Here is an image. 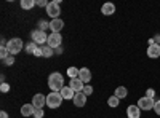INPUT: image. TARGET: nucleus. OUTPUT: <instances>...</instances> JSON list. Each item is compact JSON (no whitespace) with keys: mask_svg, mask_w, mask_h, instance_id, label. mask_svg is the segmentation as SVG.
I'll return each instance as SVG.
<instances>
[{"mask_svg":"<svg viewBox=\"0 0 160 118\" xmlns=\"http://www.w3.org/2000/svg\"><path fill=\"white\" fill-rule=\"evenodd\" d=\"M34 110H35V107L32 106V104H24V106L21 107V115L22 116H32Z\"/></svg>","mask_w":160,"mask_h":118,"instance_id":"obj_17","label":"nucleus"},{"mask_svg":"<svg viewBox=\"0 0 160 118\" xmlns=\"http://www.w3.org/2000/svg\"><path fill=\"white\" fill-rule=\"evenodd\" d=\"M0 91H2V93H8V91H10V85L8 83H2V85H0Z\"/></svg>","mask_w":160,"mask_h":118,"instance_id":"obj_30","label":"nucleus"},{"mask_svg":"<svg viewBox=\"0 0 160 118\" xmlns=\"http://www.w3.org/2000/svg\"><path fill=\"white\" fill-rule=\"evenodd\" d=\"M48 86H50L51 91L59 93V91L64 88V77H62L59 72H53V73L48 77Z\"/></svg>","mask_w":160,"mask_h":118,"instance_id":"obj_1","label":"nucleus"},{"mask_svg":"<svg viewBox=\"0 0 160 118\" xmlns=\"http://www.w3.org/2000/svg\"><path fill=\"white\" fill-rule=\"evenodd\" d=\"M78 78H80V80H82L83 83L88 85V82L91 80V72H90V69H87V67L80 69V72H78Z\"/></svg>","mask_w":160,"mask_h":118,"instance_id":"obj_16","label":"nucleus"},{"mask_svg":"<svg viewBox=\"0 0 160 118\" xmlns=\"http://www.w3.org/2000/svg\"><path fill=\"white\" fill-rule=\"evenodd\" d=\"M8 56H10L8 48H7V46H2V48H0V58H2V61H5Z\"/></svg>","mask_w":160,"mask_h":118,"instance_id":"obj_24","label":"nucleus"},{"mask_svg":"<svg viewBox=\"0 0 160 118\" xmlns=\"http://www.w3.org/2000/svg\"><path fill=\"white\" fill-rule=\"evenodd\" d=\"M61 96H62V99H69V101H72L74 99V96H75V91L71 88V86H64L61 91Z\"/></svg>","mask_w":160,"mask_h":118,"instance_id":"obj_14","label":"nucleus"},{"mask_svg":"<svg viewBox=\"0 0 160 118\" xmlns=\"http://www.w3.org/2000/svg\"><path fill=\"white\" fill-rule=\"evenodd\" d=\"M101 13H102V15H106V16L114 15V13H115V5H114V3H111V2L104 3V5L101 7Z\"/></svg>","mask_w":160,"mask_h":118,"instance_id":"obj_15","label":"nucleus"},{"mask_svg":"<svg viewBox=\"0 0 160 118\" xmlns=\"http://www.w3.org/2000/svg\"><path fill=\"white\" fill-rule=\"evenodd\" d=\"M31 38H32V42L37 43V45H47V42H48V35L43 31H38V29L31 32Z\"/></svg>","mask_w":160,"mask_h":118,"instance_id":"obj_5","label":"nucleus"},{"mask_svg":"<svg viewBox=\"0 0 160 118\" xmlns=\"http://www.w3.org/2000/svg\"><path fill=\"white\" fill-rule=\"evenodd\" d=\"M62 27H64V21H62L61 18L51 19V21H50V31H51L53 34H61Z\"/></svg>","mask_w":160,"mask_h":118,"instance_id":"obj_8","label":"nucleus"},{"mask_svg":"<svg viewBox=\"0 0 160 118\" xmlns=\"http://www.w3.org/2000/svg\"><path fill=\"white\" fill-rule=\"evenodd\" d=\"M148 56L151 58V59H157V58H160V45H151L149 48H148Z\"/></svg>","mask_w":160,"mask_h":118,"instance_id":"obj_12","label":"nucleus"},{"mask_svg":"<svg viewBox=\"0 0 160 118\" xmlns=\"http://www.w3.org/2000/svg\"><path fill=\"white\" fill-rule=\"evenodd\" d=\"M154 112L160 116V99L158 101H155V106H154Z\"/></svg>","mask_w":160,"mask_h":118,"instance_id":"obj_31","label":"nucleus"},{"mask_svg":"<svg viewBox=\"0 0 160 118\" xmlns=\"http://www.w3.org/2000/svg\"><path fill=\"white\" fill-rule=\"evenodd\" d=\"M62 102V96L61 93H55V91H51V93L47 96V106L50 109H58Z\"/></svg>","mask_w":160,"mask_h":118,"instance_id":"obj_4","label":"nucleus"},{"mask_svg":"<svg viewBox=\"0 0 160 118\" xmlns=\"http://www.w3.org/2000/svg\"><path fill=\"white\" fill-rule=\"evenodd\" d=\"M7 48H8V51H10L11 56H16L19 51L22 50V40H21V38H18V37L10 38L8 43H7Z\"/></svg>","mask_w":160,"mask_h":118,"instance_id":"obj_3","label":"nucleus"},{"mask_svg":"<svg viewBox=\"0 0 160 118\" xmlns=\"http://www.w3.org/2000/svg\"><path fill=\"white\" fill-rule=\"evenodd\" d=\"M74 106H77V107H83L85 104H87V96L83 94V93H75V96H74Z\"/></svg>","mask_w":160,"mask_h":118,"instance_id":"obj_13","label":"nucleus"},{"mask_svg":"<svg viewBox=\"0 0 160 118\" xmlns=\"http://www.w3.org/2000/svg\"><path fill=\"white\" fill-rule=\"evenodd\" d=\"M154 106H155V101L154 99H151V97H141L139 101H138V107L141 109V110H154Z\"/></svg>","mask_w":160,"mask_h":118,"instance_id":"obj_7","label":"nucleus"},{"mask_svg":"<svg viewBox=\"0 0 160 118\" xmlns=\"http://www.w3.org/2000/svg\"><path fill=\"white\" fill-rule=\"evenodd\" d=\"M32 106H34L35 109H43V107L47 106V96H43V94H35V96L32 97Z\"/></svg>","mask_w":160,"mask_h":118,"instance_id":"obj_9","label":"nucleus"},{"mask_svg":"<svg viewBox=\"0 0 160 118\" xmlns=\"http://www.w3.org/2000/svg\"><path fill=\"white\" fill-rule=\"evenodd\" d=\"M154 43H155V45H158V43H160V34L154 37Z\"/></svg>","mask_w":160,"mask_h":118,"instance_id":"obj_34","label":"nucleus"},{"mask_svg":"<svg viewBox=\"0 0 160 118\" xmlns=\"http://www.w3.org/2000/svg\"><path fill=\"white\" fill-rule=\"evenodd\" d=\"M34 56H43V51H42V48H40V46H37V48H35Z\"/></svg>","mask_w":160,"mask_h":118,"instance_id":"obj_32","label":"nucleus"},{"mask_svg":"<svg viewBox=\"0 0 160 118\" xmlns=\"http://www.w3.org/2000/svg\"><path fill=\"white\" fill-rule=\"evenodd\" d=\"M141 116V109L138 107V106H128V109H127V118H139Z\"/></svg>","mask_w":160,"mask_h":118,"instance_id":"obj_10","label":"nucleus"},{"mask_svg":"<svg viewBox=\"0 0 160 118\" xmlns=\"http://www.w3.org/2000/svg\"><path fill=\"white\" fill-rule=\"evenodd\" d=\"M0 118H8V113L5 110H2V112H0Z\"/></svg>","mask_w":160,"mask_h":118,"instance_id":"obj_36","label":"nucleus"},{"mask_svg":"<svg viewBox=\"0 0 160 118\" xmlns=\"http://www.w3.org/2000/svg\"><path fill=\"white\" fill-rule=\"evenodd\" d=\"M47 29H50V22H47V21H40L38 22V31H47Z\"/></svg>","mask_w":160,"mask_h":118,"instance_id":"obj_25","label":"nucleus"},{"mask_svg":"<svg viewBox=\"0 0 160 118\" xmlns=\"http://www.w3.org/2000/svg\"><path fill=\"white\" fill-rule=\"evenodd\" d=\"M82 93H83L85 96H90V94H93V86H90V85H85Z\"/></svg>","mask_w":160,"mask_h":118,"instance_id":"obj_26","label":"nucleus"},{"mask_svg":"<svg viewBox=\"0 0 160 118\" xmlns=\"http://www.w3.org/2000/svg\"><path fill=\"white\" fill-rule=\"evenodd\" d=\"M35 5V0H21V8L22 10H31Z\"/></svg>","mask_w":160,"mask_h":118,"instance_id":"obj_19","label":"nucleus"},{"mask_svg":"<svg viewBox=\"0 0 160 118\" xmlns=\"http://www.w3.org/2000/svg\"><path fill=\"white\" fill-rule=\"evenodd\" d=\"M118 101H120V99H118L117 96H111V97L108 99V106H109V107H118V104H120Z\"/></svg>","mask_w":160,"mask_h":118,"instance_id":"obj_21","label":"nucleus"},{"mask_svg":"<svg viewBox=\"0 0 160 118\" xmlns=\"http://www.w3.org/2000/svg\"><path fill=\"white\" fill-rule=\"evenodd\" d=\"M69 86L75 91V93H82V91H83V86H85V83H83L82 80H80V78H74V80H71Z\"/></svg>","mask_w":160,"mask_h":118,"instance_id":"obj_11","label":"nucleus"},{"mask_svg":"<svg viewBox=\"0 0 160 118\" xmlns=\"http://www.w3.org/2000/svg\"><path fill=\"white\" fill-rule=\"evenodd\" d=\"M47 13H48V16L51 19H58L59 13H61V0H53V2H48Z\"/></svg>","mask_w":160,"mask_h":118,"instance_id":"obj_2","label":"nucleus"},{"mask_svg":"<svg viewBox=\"0 0 160 118\" xmlns=\"http://www.w3.org/2000/svg\"><path fill=\"white\" fill-rule=\"evenodd\" d=\"M114 96H117L118 99H125L127 96H128V89L125 88V86H118L117 89H115V94Z\"/></svg>","mask_w":160,"mask_h":118,"instance_id":"obj_18","label":"nucleus"},{"mask_svg":"<svg viewBox=\"0 0 160 118\" xmlns=\"http://www.w3.org/2000/svg\"><path fill=\"white\" fill-rule=\"evenodd\" d=\"M35 5H38V7H48V2H45V0H37V2H35Z\"/></svg>","mask_w":160,"mask_h":118,"instance_id":"obj_33","label":"nucleus"},{"mask_svg":"<svg viewBox=\"0 0 160 118\" xmlns=\"http://www.w3.org/2000/svg\"><path fill=\"white\" fill-rule=\"evenodd\" d=\"M61 42H62L61 34H53V32H51V34L48 35V42H47V45L51 46L53 50H56V48L61 46Z\"/></svg>","mask_w":160,"mask_h":118,"instance_id":"obj_6","label":"nucleus"},{"mask_svg":"<svg viewBox=\"0 0 160 118\" xmlns=\"http://www.w3.org/2000/svg\"><path fill=\"white\" fill-rule=\"evenodd\" d=\"M78 72H80V69H75V67H69V69H68V75L71 77V80H74V78H78Z\"/></svg>","mask_w":160,"mask_h":118,"instance_id":"obj_22","label":"nucleus"},{"mask_svg":"<svg viewBox=\"0 0 160 118\" xmlns=\"http://www.w3.org/2000/svg\"><path fill=\"white\" fill-rule=\"evenodd\" d=\"M42 51H43V58H51L53 54H55V50H53L51 46H48V45L42 46Z\"/></svg>","mask_w":160,"mask_h":118,"instance_id":"obj_20","label":"nucleus"},{"mask_svg":"<svg viewBox=\"0 0 160 118\" xmlns=\"http://www.w3.org/2000/svg\"><path fill=\"white\" fill-rule=\"evenodd\" d=\"M2 62H3L5 65H13V64H15V56H11V54H10V56H8L5 61H2Z\"/></svg>","mask_w":160,"mask_h":118,"instance_id":"obj_28","label":"nucleus"},{"mask_svg":"<svg viewBox=\"0 0 160 118\" xmlns=\"http://www.w3.org/2000/svg\"><path fill=\"white\" fill-rule=\"evenodd\" d=\"M146 97H151V99H154V97H155V89H152V88L146 89Z\"/></svg>","mask_w":160,"mask_h":118,"instance_id":"obj_29","label":"nucleus"},{"mask_svg":"<svg viewBox=\"0 0 160 118\" xmlns=\"http://www.w3.org/2000/svg\"><path fill=\"white\" fill-rule=\"evenodd\" d=\"M43 115H45V113H43V109H35L32 116H35V118H43Z\"/></svg>","mask_w":160,"mask_h":118,"instance_id":"obj_27","label":"nucleus"},{"mask_svg":"<svg viewBox=\"0 0 160 118\" xmlns=\"http://www.w3.org/2000/svg\"><path fill=\"white\" fill-rule=\"evenodd\" d=\"M55 54H62V46H59V48L55 50Z\"/></svg>","mask_w":160,"mask_h":118,"instance_id":"obj_35","label":"nucleus"},{"mask_svg":"<svg viewBox=\"0 0 160 118\" xmlns=\"http://www.w3.org/2000/svg\"><path fill=\"white\" fill-rule=\"evenodd\" d=\"M38 45L37 43H34V42H31V43H28V45H26L24 46V50L26 51H28V53H31V54H34V51H35V48H37Z\"/></svg>","mask_w":160,"mask_h":118,"instance_id":"obj_23","label":"nucleus"}]
</instances>
